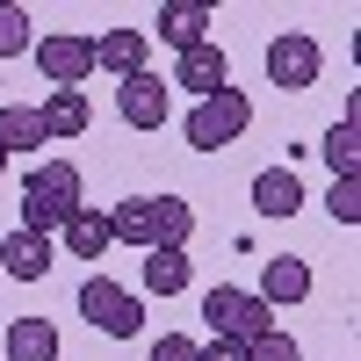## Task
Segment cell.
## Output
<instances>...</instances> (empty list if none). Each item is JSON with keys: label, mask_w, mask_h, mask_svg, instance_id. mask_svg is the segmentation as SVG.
Instances as JSON below:
<instances>
[{"label": "cell", "mask_w": 361, "mask_h": 361, "mask_svg": "<svg viewBox=\"0 0 361 361\" xmlns=\"http://www.w3.org/2000/svg\"><path fill=\"white\" fill-rule=\"evenodd\" d=\"M80 209V166L73 159H44L37 173H29V188H22V231H66V217Z\"/></svg>", "instance_id": "cell-1"}, {"label": "cell", "mask_w": 361, "mask_h": 361, "mask_svg": "<svg viewBox=\"0 0 361 361\" xmlns=\"http://www.w3.org/2000/svg\"><path fill=\"white\" fill-rule=\"evenodd\" d=\"M180 130H188L195 152H224V145H238V137L253 130V102L238 94V87H217L209 102L188 109V123H180Z\"/></svg>", "instance_id": "cell-2"}, {"label": "cell", "mask_w": 361, "mask_h": 361, "mask_svg": "<svg viewBox=\"0 0 361 361\" xmlns=\"http://www.w3.org/2000/svg\"><path fill=\"white\" fill-rule=\"evenodd\" d=\"M202 318L217 325V340H238V347H253L260 333H275V311H267L253 289H231V282H217L202 296Z\"/></svg>", "instance_id": "cell-3"}, {"label": "cell", "mask_w": 361, "mask_h": 361, "mask_svg": "<svg viewBox=\"0 0 361 361\" xmlns=\"http://www.w3.org/2000/svg\"><path fill=\"white\" fill-rule=\"evenodd\" d=\"M80 318L94 325V333H109V340H130L145 325V304H137V289L109 282V275H87L80 282Z\"/></svg>", "instance_id": "cell-4"}, {"label": "cell", "mask_w": 361, "mask_h": 361, "mask_svg": "<svg viewBox=\"0 0 361 361\" xmlns=\"http://www.w3.org/2000/svg\"><path fill=\"white\" fill-rule=\"evenodd\" d=\"M318 73H325V44L311 37V29H282V37L267 44V80H275L282 94L318 87Z\"/></svg>", "instance_id": "cell-5"}, {"label": "cell", "mask_w": 361, "mask_h": 361, "mask_svg": "<svg viewBox=\"0 0 361 361\" xmlns=\"http://www.w3.org/2000/svg\"><path fill=\"white\" fill-rule=\"evenodd\" d=\"M29 58H37V73L51 87H87V73H94V37H80V29H51V37L29 44Z\"/></svg>", "instance_id": "cell-6"}, {"label": "cell", "mask_w": 361, "mask_h": 361, "mask_svg": "<svg viewBox=\"0 0 361 361\" xmlns=\"http://www.w3.org/2000/svg\"><path fill=\"white\" fill-rule=\"evenodd\" d=\"M166 109H173V102H166V80H159L152 66L130 73L123 87H116V116H123L130 130H159V123H166Z\"/></svg>", "instance_id": "cell-7"}, {"label": "cell", "mask_w": 361, "mask_h": 361, "mask_svg": "<svg viewBox=\"0 0 361 361\" xmlns=\"http://www.w3.org/2000/svg\"><path fill=\"white\" fill-rule=\"evenodd\" d=\"M166 87H188L195 102H209L217 87H231V66H224V51H217V44H195V51H180V66H173Z\"/></svg>", "instance_id": "cell-8"}, {"label": "cell", "mask_w": 361, "mask_h": 361, "mask_svg": "<svg viewBox=\"0 0 361 361\" xmlns=\"http://www.w3.org/2000/svg\"><path fill=\"white\" fill-rule=\"evenodd\" d=\"M209 22H217V15H209L202 0H166L152 29H159V44H173V51H195V44H209Z\"/></svg>", "instance_id": "cell-9"}, {"label": "cell", "mask_w": 361, "mask_h": 361, "mask_svg": "<svg viewBox=\"0 0 361 361\" xmlns=\"http://www.w3.org/2000/svg\"><path fill=\"white\" fill-rule=\"evenodd\" d=\"M253 296H260L267 311H275V304H304V296H311V267L296 260V253H275V260L260 267V289Z\"/></svg>", "instance_id": "cell-10"}, {"label": "cell", "mask_w": 361, "mask_h": 361, "mask_svg": "<svg viewBox=\"0 0 361 361\" xmlns=\"http://www.w3.org/2000/svg\"><path fill=\"white\" fill-rule=\"evenodd\" d=\"M145 58H152V37H145V29H102L94 37V66H109L116 80L145 73Z\"/></svg>", "instance_id": "cell-11"}, {"label": "cell", "mask_w": 361, "mask_h": 361, "mask_svg": "<svg viewBox=\"0 0 361 361\" xmlns=\"http://www.w3.org/2000/svg\"><path fill=\"white\" fill-rule=\"evenodd\" d=\"M37 116H44V137H80L87 123H94V109H87V87H51Z\"/></svg>", "instance_id": "cell-12"}, {"label": "cell", "mask_w": 361, "mask_h": 361, "mask_svg": "<svg viewBox=\"0 0 361 361\" xmlns=\"http://www.w3.org/2000/svg\"><path fill=\"white\" fill-rule=\"evenodd\" d=\"M109 238H116V246H137V253H152V246H159L152 195H130V202H116V209H109Z\"/></svg>", "instance_id": "cell-13"}, {"label": "cell", "mask_w": 361, "mask_h": 361, "mask_svg": "<svg viewBox=\"0 0 361 361\" xmlns=\"http://www.w3.org/2000/svg\"><path fill=\"white\" fill-rule=\"evenodd\" d=\"M0 267H8L15 282H44V275H51V238H37V231H8V238H0Z\"/></svg>", "instance_id": "cell-14"}, {"label": "cell", "mask_w": 361, "mask_h": 361, "mask_svg": "<svg viewBox=\"0 0 361 361\" xmlns=\"http://www.w3.org/2000/svg\"><path fill=\"white\" fill-rule=\"evenodd\" d=\"M8 361H58V325L51 318H15L8 340H0Z\"/></svg>", "instance_id": "cell-15"}, {"label": "cell", "mask_w": 361, "mask_h": 361, "mask_svg": "<svg viewBox=\"0 0 361 361\" xmlns=\"http://www.w3.org/2000/svg\"><path fill=\"white\" fill-rule=\"evenodd\" d=\"M253 209L260 217H296V209H304V180H296L289 166H267L253 180Z\"/></svg>", "instance_id": "cell-16"}, {"label": "cell", "mask_w": 361, "mask_h": 361, "mask_svg": "<svg viewBox=\"0 0 361 361\" xmlns=\"http://www.w3.org/2000/svg\"><path fill=\"white\" fill-rule=\"evenodd\" d=\"M109 246H116V238H109V217H102V209H87V202H80L73 217H66V253H73V260H102Z\"/></svg>", "instance_id": "cell-17"}, {"label": "cell", "mask_w": 361, "mask_h": 361, "mask_svg": "<svg viewBox=\"0 0 361 361\" xmlns=\"http://www.w3.org/2000/svg\"><path fill=\"white\" fill-rule=\"evenodd\" d=\"M152 224H159V246H152V253H188V238H195V209L180 202V195H152Z\"/></svg>", "instance_id": "cell-18"}, {"label": "cell", "mask_w": 361, "mask_h": 361, "mask_svg": "<svg viewBox=\"0 0 361 361\" xmlns=\"http://www.w3.org/2000/svg\"><path fill=\"white\" fill-rule=\"evenodd\" d=\"M0 145H8V152H44V116H37V102H8L0 109Z\"/></svg>", "instance_id": "cell-19"}, {"label": "cell", "mask_w": 361, "mask_h": 361, "mask_svg": "<svg viewBox=\"0 0 361 361\" xmlns=\"http://www.w3.org/2000/svg\"><path fill=\"white\" fill-rule=\"evenodd\" d=\"M325 166H333V180H354V159H361V130H354V116H340L333 130H325Z\"/></svg>", "instance_id": "cell-20"}, {"label": "cell", "mask_w": 361, "mask_h": 361, "mask_svg": "<svg viewBox=\"0 0 361 361\" xmlns=\"http://www.w3.org/2000/svg\"><path fill=\"white\" fill-rule=\"evenodd\" d=\"M188 289V253H145V296H180Z\"/></svg>", "instance_id": "cell-21"}, {"label": "cell", "mask_w": 361, "mask_h": 361, "mask_svg": "<svg viewBox=\"0 0 361 361\" xmlns=\"http://www.w3.org/2000/svg\"><path fill=\"white\" fill-rule=\"evenodd\" d=\"M29 8H15V0H0V58H29Z\"/></svg>", "instance_id": "cell-22"}, {"label": "cell", "mask_w": 361, "mask_h": 361, "mask_svg": "<svg viewBox=\"0 0 361 361\" xmlns=\"http://www.w3.org/2000/svg\"><path fill=\"white\" fill-rule=\"evenodd\" d=\"M325 202H333L340 224H361V180H333V195H325Z\"/></svg>", "instance_id": "cell-23"}, {"label": "cell", "mask_w": 361, "mask_h": 361, "mask_svg": "<svg viewBox=\"0 0 361 361\" xmlns=\"http://www.w3.org/2000/svg\"><path fill=\"white\" fill-rule=\"evenodd\" d=\"M246 361H296V340H289V333H260V340L246 347Z\"/></svg>", "instance_id": "cell-24"}, {"label": "cell", "mask_w": 361, "mask_h": 361, "mask_svg": "<svg viewBox=\"0 0 361 361\" xmlns=\"http://www.w3.org/2000/svg\"><path fill=\"white\" fill-rule=\"evenodd\" d=\"M152 361H195V340H188V333H159Z\"/></svg>", "instance_id": "cell-25"}, {"label": "cell", "mask_w": 361, "mask_h": 361, "mask_svg": "<svg viewBox=\"0 0 361 361\" xmlns=\"http://www.w3.org/2000/svg\"><path fill=\"white\" fill-rule=\"evenodd\" d=\"M195 361H246V347L238 340H209V347H195Z\"/></svg>", "instance_id": "cell-26"}, {"label": "cell", "mask_w": 361, "mask_h": 361, "mask_svg": "<svg viewBox=\"0 0 361 361\" xmlns=\"http://www.w3.org/2000/svg\"><path fill=\"white\" fill-rule=\"evenodd\" d=\"M0 173H8V145H0Z\"/></svg>", "instance_id": "cell-27"}]
</instances>
